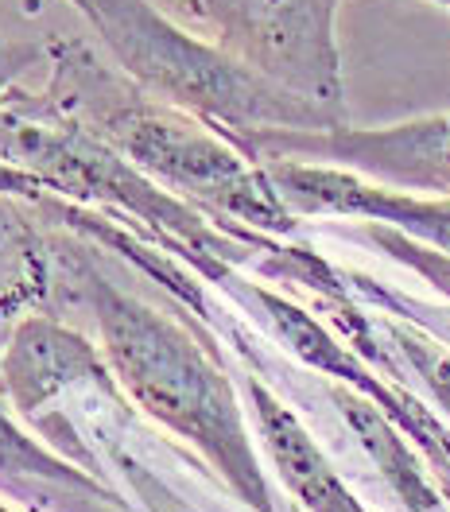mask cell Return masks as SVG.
<instances>
[{"label":"cell","mask_w":450,"mask_h":512,"mask_svg":"<svg viewBox=\"0 0 450 512\" xmlns=\"http://www.w3.org/2000/svg\"><path fill=\"white\" fill-rule=\"evenodd\" d=\"M435 4H447V8H450V0H435Z\"/></svg>","instance_id":"obj_16"},{"label":"cell","mask_w":450,"mask_h":512,"mask_svg":"<svg viewBox=\"0 0 450 512\" xmlns=\"http://www.w3.org/2000/svg\"><path fill=\"white\" fill-rule=\"evenodd\" d=\"M334 404L342 419L350 423V431L357 435V443L369 450V458L377 462L381 478L388 481V489L408 505L412 512H447V493L427 478L423 462L416 458V450L400 439V427L354 388H334Z\"/></svg>","instance_id":"obj_11"},{"label":"cell","mask_w":450,"mask_h":512,"mask_svg":"<svg viewBox=\"0 0 450 512\" xmlns=\"http://www.w3.org/2000/svg\"><path fill=\"white\" fill-rule=\"evenodd\" d=\"M295 218H365L450 256V198H419L346 167L307 160H260Z\"/></svg>","instance_id":"obj_7"},{"label":"cell","mask_w":450,"mask_h":512,"mask_svg":"<svg viewBox=\"0 0 450 512\" xmlns=\"http://www.w3.org/2000/svg\"><path fill=\"white\" fill-rule=\"evenodd\" d=\"M94 28L101 51L136 86L163 97L194 117L222 128L229 140H245L268 128H334L350 125L322 105L291 94L214 39L175 24L152 0H70Z\"/></svg>","instance_id":"obj_4"},{"label":"cell","mask_w":450,"mask_h":512,"mask_svg":"<svg viewBox=\"0 0 450 512\" xmlns=\"http://www.w3.org/2000/svg\"><path fill=\"white\" fill-rule=\"evenodd\" d=\"M253 160H307L346 167L365 179L450 194V121L427 117L392 128H268L233 140Z\"/></svg>","instance_id":"obj_6"},{"label":"cell","mask_w":450,"mask_h":512,"mask_svg":"<svg viewBox=\"0 0 450 512\" xmlns=\"http://www.w3.org/2000/svg\"><path fill=\"white\" fill-rule=\"evenodd\" d=\"M16 412L8 408V400L0 396V481L4 478H32V481H47V485H59V489H70L86 501H97V505H109V509L125 512V501L105 485L97 481V474H90L86 466L70 462L66 454L51 450L47 443H39L35 435H28L20 423H16Z\"/></svg>","instance_id":"obj_12"},{"label":"cell","mask_w":450,"mask_h":512,"mask_svg":"<svg viewBox=\"0 0 450 512\" xmlns=\"http://www.w3.org/2000/svg\"><path fill=\"white\" fill-rule=\"evenodd\" d=\"M47 78L28 90L12 86L0 101L55 113L113 144L163 191L179 194L241 237H288L299 218L276 194L264 163L237 148L222 128L136 86L105 51L86 39L47 35Z\"/></svg>","instance_id":"obj_1"},{"label":"cell","mask_w":450,"mask_h":512,"mask_svg":"<svg viewBox=\"0 0 450 512\" xmlns=\"http://www.w3.org/2000/svg\"><path fill=\"white\" fill-rule=\"evenodd\" d=\"M225 55L346 121L334 16L342 0H175Z\"/></svg>","instance_id":"obj_5"},{"label":"cell","mask_w":450,"mask_h":512,"mask_svg":"<svg viewBox=\"0 0 450 512\" xmlns=\"http://www.w3.org/2000/svg\"><path fill=\"white\" fill-rule=\"evenodd\" d=\"M0 194H12V198H28V202H39L43 194H51L35 175H28L24 167L0 160Z\"/></svg>","instance_id":"obj_14"},{"label":"cell","mask_w":450,"mask_h":512,"mask_svg":"<svg viewBox=\"0 0 450 512\" xmlns=\"http://www.w3.org/2000/svg\"><path fill=\"white\" fill-rule=\"evenodd\" d=\"M35 63H47L43 43H4L0 47V94H8L12 86H20L24 74Z\"/></svg>","instance_id":"obj_13"},{"label":"cell","mask_w":450,"mask_h":512,"mask_svg":"<svg viewBox=\"0 0 450 512\" xmlns=\"http://www.w3.org/2000/svg\"><path fill=\"white\" fill-rule=\"evenodd\" d=\"M59 276H66L78 303L90 311L125 400L171 435L187 439L241 505L280 512L218 350L198 338L194 326L121 288L97 264L94 241L78 233L59 241Z\"/></svg>","instance_id":"obj_2"},{"label":"cell","mask_w":450,"mask_h":512,"mask_svg":"<svg viewBox=\"0 0 450 512\" xmlns=\"http://www.w3.org/2000/svg\"><path fill=\"white\" fill-rule=\"evenodd\" d=\"M4 334L8 338L0 361V396L20 419L39 423L55 400L78 388H94L117 404H129L101 342L74 330L55 311H35Z\"/></svg>","instance_id":"obj_8"},{"label":"cell","mask_w":450,"mask_h":512,"mask_svg":"<svg viewBox=\"0 0 450 512\" xmlns=\"http://www.w3.org/2000/svg\"><path fill=\"white\" fill-rule=\"evenodd\" d=\"M249 404H253V419H257V435L276 474L284 481L295 505L303 512H369L354 497V489L342 481L334 470V462L322 454V447L311 439V431L299 423V416L288 404L260 381L249 377L245 381Z\"/></svg>","instance_id":"obj_9"},{"label":"cell","mask_w":450,"mask_h":512,"mask_svg":"<svg viewBox=\"0 0 450 512\" xmlns=\"http://www.w3.org/2000/svg\"><path fill=\"white\" fill-rule=\"evenodd\" d=\"M0 361H4V350H0Z\"/></svg>","instance_id":"obj_17"},{"label":"cell","mask_w":450,"mask_h":512,"mask_svg":"<svg viewBox=\"0 0 450 512\" xmlns=\"http://www.w3.org/2000/svg\"><path fill=\"white\" fill-rule=\"evenodd\" d=\"M0 160L24 167L51 194L101 210L163 253L179 256L202 280L218 284L241 268L257 264L276 249L280 237H241L218 225L179 194L163 191L113 144L86 125L55 113L20 109L0 101Z\"/></svg>","instance_id":"obj_3"},{"label":"cell","mask_w":450,"mask_h":512,"mask_svg":"<svg viewBox=\"0 0 450 512\" xmlns=\"http://www.w3.org/2000/svg\"><path fill=\"white\" fill-rule=\"evenodd\" d=\"M0 512H16V509H8V505H4V501H0Z\"/></svg>","instance_id":"obj_15"},{"label":"cell","mask_w":450,"mask_h":512,"mask_svg":"<svg viewBox=\"0 0 450 512\" xmlns=\"http://www.w3.org/2000/svg\"><path fill=\"white\" fill-rule=\"evenodd\" d=\"M28 198L0 194V330L51 311L59 284V241Z\"/></svg>","instance_id":"obj_10"}]
</instances>
